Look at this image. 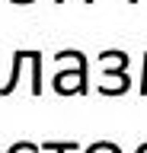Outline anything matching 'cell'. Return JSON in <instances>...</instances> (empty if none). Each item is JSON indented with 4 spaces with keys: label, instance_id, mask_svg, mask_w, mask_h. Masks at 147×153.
<instances>
[{
    "label": "cell",
    "instance_id": "cell-8",
    "mask_svg": "<svg viewBox=\"0 0 147 153\" xmlns=\"http://www.w3.org/2000/svg\"><path fill=\"white\" fill-rule=\"evenodd\" d=\"M137 89H141V96H147V54H144V74H141V86Z\"/></svg>",
    "mask_w": 147,
    "mask_h": 153
},
{
    "label": "cell",
    "instance_id": "cell-9",
    "mask_svg": "<svg viewBox=\"0 0 147 153\" xmlns=\"http://www.w3.org/2000/svg\"><path fill=\"white\" fill-rule=\"evenodd\" d=\"M10 3H35V0H10Z\"/></svg>",
    "mask_w": 147,
    "mask_h": 153
},
{
    "label": "cell",
    "instance_id": "cell-4",
    "mask_svg": "<svg viewBox=\"0 0 147 153\" xmlns=\"http://www.w3.org/2000/svg\"><path fill=\"white\" fill-rule=\"evenodd\" d=\"M26 61L32 64V96H42V51H29Z\"/></svg>",
    "mask_w": 147,
    "mask_h": 153
},
{
    "label": "cell",
    "instance_id": "cell-10",
    "mask_svg": "<svg viewBox=\"0 0 147 153\" xmlns=\"http://www.w3.org/2000/svg\"><path fill=\"white\" fill-rule=\"evenodd\" d=\"M54 3H64V0H54ZM83 3H93V0H83Z\"/></svg>",
    "mask_w": 147,
    "mask_h": 153
},
{
    "label": "cell",
    "instance_id": "cell-1",
    "mask_svg": "<svg viewBox=\"0 0 147 153\" xmlns=\"http://www.w3.org/2000/svg\"><path fill=\"white\" fill-rule=\"evenodd\" d=\"M74 61H77V67L74 70H61L58 76H54V93L61 96H87L90 93V83H87V57L80 54V51H74Z\"/></svg>",
    "mask_w": 147,
    "mask_h": 153
},
{
    "label": "cell",
    "instance_id": "cell-2",
    "mask_svg": "<svg viewBox=\"0 0 147 153\" xmlns=\"http://www.w3.org/2000/svg\"><path fill=\"white\" fill-rule=\"evenodd\" d=\"M128 86H131L128 67L102 70V80H99V93H102V96H122V93H128Z\"/></svg>",
    "mask_w": 147,
    "mask_h": 153
},
{
    "label": "cell",
    "instance_id": "cell-7",
    "mask_svg": "<svg viewBox=\"0 0 147 153\" xmlns=\"http://www.w3.org/2000/svg\"><path fill=\"white\" fill-rule=\"evenodd\" d=\"M87 153H122V147L118 143H109V140H96Z\"/></svg>",
    "mask_w": 147,
    "mask_h": 153
},
{
    "label": "cell",
    "instance_id": "cell-3",
    "mask_svg": "<svg viewBox=\"0 0 147 153\" xmlns=\"http://www.w3.org/2000/svg\"><path fill=\"white\" fill-rule=\"evenodd\" d=\"M22 64H26V48L13 54V70H10V80L0 86V96H10L13 89H16V83H19V76H22Z\"/></svg>",
    "mask_w": 147,
    "mask_h": 153
},
{
    "label": "cell",
    "instance_id": "cell-11",
    "mask_svg": "<svg viewBox=\"0 0 147 153\" xmlns=\"http://www.w3.org/2000/svg\"><path fill=\"white\" fill-rule=\"evenodd\" d=\"M128 3H137V0H128Z\"/></svg>",
    "mask_w": 147,
    "mask_h": 153
},
{
    "label": "cell",
    "instance_id": "cell-6",
    "mask_svg": "<svg viewBox=\"0 0 147 153\" xmlns=\"http://www.w3.org/2000/svg\"><path fill=\"white\" fill-rule=\"evenodd\" d=\"M39 150H45V153H80V143L77 140H45Z\"/></svg>",
    "mask_w": 147,
    "mask_h": 153
},
{
    "label": "cell",
    "instance_id": "cell-5",
    "mask_svg": "<svg viewBox=\"0 0 147 153\" xmlns=\"http://www.w3.org/2000/svg\"><path fill=\"white\" fill-rule=\"evenodd\" d=\"M99 64H102V70L128 67V51H99Z\"/></svg>",
    "mask_w": 147,
    "mask_h": 153
}]
</instances>
